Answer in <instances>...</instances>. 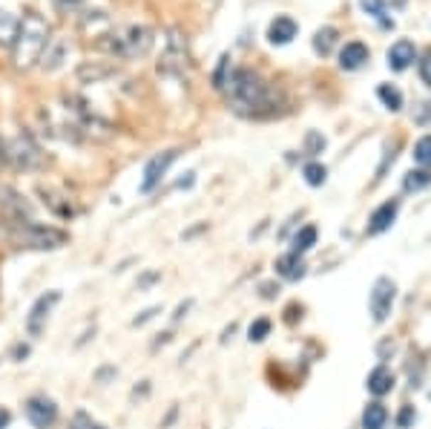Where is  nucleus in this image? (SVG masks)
<instances>
[{
    "instance_id": "nucleus-1",
    "label": "nucleus",
    "mask_w": 431,
    "mask_h": 429,
    "mask_svg": "<svg viewBox=\"0 0 431 429\" xmlns=\"http://www.w3.org/2000/svg\"><path fill=\"white\" fill-rule=\"evenodd\" d=\"M222 93L228 98V107L245 118H270L279 110V93L259 73L245 66L233 69Z\"/></svg>"
},
{
    "instance_id": "nucleus-2",
    "label": "nucleus",
    "mask_w": 431,
    "mask_h": 429,
    "mask_svg": "<svg viewBox=\"0 0 431 429\" xmlns=\"http://www.w3.org/2000/svg\"><path fill=\"white\" fill-rule=\"evenodd\" d=\"M66 231L52 228V225H41L35 219L18 222V219H0V242H9L15 248H26V251H55L66 245Z\"/></svg>"
},
{
    "instance_id": "nucleus-3",
    "label": "nucleus",
    "mask_w": 431,
    "mask_h": 429,
    "mask_svg": "<svg viewBox=\"0 0 431 429\" xmlns=\"http://www.w3.org/2000/svg\"><path fill=\"white\" fill-rule=\"evenodd\" d=\"M52 29L46 24V18H41L38 12H29L23 15V21L18 24V32H15V41H12V63L18 69H32L35 63H41L46 46H49V38Z\"/></svg>"
},
{
    "instance_id": "nucleus-4",
    "label": "nucleus",
    "mask_w": 431,
    "mask_h": 429,
    "mask_svg": "<svg viewBox=\"0 0 431 429\" xmlns=\"http://www.w3.org/2000/svg\"><path fill=\"white\" fill-rule=\"evenodd\" d=\"M153 46V29L144 24H127V26H112L101 38H95V49L107 52L110 58L121 61H135L144 58Z\"/></svg>"
},
{
    "instance_id": "nucleus-5",
    "label": "nucleus",
    "mask_w": 431,
    "mask_h": 429,
    "mask_svg": "<svg viewBox=\"0 0 431 429\" xmlns=\"http://www.w3.org/2000/svg\"><path fill=\"white\" fill-rule=\"evenodd\" d=\"M63 110L69 113V121L75 124V130L81 133V135H87V138H95V141H107V138H112L115 135V130H112V124L107 121V118H101L81 95H75V93H69V95H63Z\"/></svg>"
},
{
    "instance_id": "nucleus-6",
    "label": "nucleus",
    "mask_w": 431,
    "mask_h": 429,
    "mask_svg": "<svg viewBox=\"0 0 431 429\" xmlns=\"http://www.w3.org/2000/svg\"><path fill=\"white\" fill-rule=\"evenodd\" d=\"M187 69H190L187 35L179 26H170L164 32V49H161V58H159V73L181 78V76H187Z\"/></svg>"
},
{
    "instance_id": "nucleus-7",
    "label": "nucleus",
    "mask_w": 431,
    "mask_h": 429,
    "mask_svg": "<svg viewBox=\"0 0 431 429\" xmlns=\"http://www.w3.org/2000/svg\"><path fill=\"white\" fill-rule=\"evenodd\" d=\"M9 165L18 170H38L43 165V153L29 133H18L9 141Z\"/></svg>"
},
{
    "instance_id": "nucleus-8",
    "label": "nucleus",
    "mask_w": 431,
    "mask_h": 429,
    "mask_svg": "<svg viewBox=\"0 0 431 429\" xmlns=\"http://www.w3.org/2000/svg\"><path fill=\"white\" fill-rule=\"evenodd\" d=\"M0 219H18V222L35 219V207H32V202H29L23 193H18L15 187L0 185Z\"/></svg>"
},
{
    "instance_id": "nucleus-9",
    "label": "nucleus",
    "mask_w": 431,
    "mask_h": 429,
    "mask_svg": "<svg viewBox=\"0 0 431 429\" xmlns=\"http://www.w3.org/2000/svg\"><path fill=\"white\" fill-rule=\"evenodd\" d=\"M23 412H26V420H29L35 429H52V426L58 423V418H60L58 403H55L49 395H32V398L26 400Z\"/></svg>"
},
{
    "instance_id": "nucleus-10",
    "label": "nucleus",
    "mask_w": 431,
    "mask_h": 429,
    "mask_svg": "<svg viewBox=\"0 0 431 429\" xmlns=\"http://www.w3.org/2000/svg\"><path fill=\"white\" fill-rule=\"evenodd\" d=\"M394 300H397V285H394V279L380 276V279L374 282V289H371V300H368V309H371L374 323H385V320H388Z\"/></svg>"
},
{
    "instance_id": "nucleus-11",
    "label": "nucleus",
    "mask_w": 431,
    "mask_h": 429,
    "mask_svg": "<svg viewBox=\"0 0 431 429\" xmlns=\"http://www.w3.org/2000/svg\"><path fill=\"white\" fill-rule=\"evenodd\" d=\"M176 156H179V150H164V153H156L147 165H144L141 193H153V190L161 185V179L167 176V170H170V165L176 162Z\"/></svg>"
},
{
    "instance_id": "nucleus-12",
    "label": "nucleus",
    "mask_w": 431,
    "mask_h": 429,
    "mask_svg": "<svg viewBox=\"0 0 431 429\" xmlns=\"http://www.w3.org/2000/svg\"><path fill=\"white\" fill-rule=\"evenodd\" d=\"M60 303V291H46V294H41L38 300H35V306L29 309V317H26V331L32 334V337H41L43 334V329H46V320H49V314H52V309Z\"/></svg>"
},
{
    "instance_id": "nucleus-13",
    "label": "nucleus",
    "mask_w": 431,
    "mask_h": 429,
    "mask_svg": "<svg viewBox=\"0 0 431 429\" xmlns=\"http://www.w3.org/2000/svg\"><path fill=\"white\" fill-rule=\"evenodd\" d=\"M297 32H299V26H297L294 18L279 15V18H273L270 26H267V41L276 43V46H284V43H291V41L297 38Z\"/></svg>"
},
{
    "instance_id": "nucleus-14",
    "label": "nucleus",
    "mask_w": 431,
    "mask_h": 429,
    "mask_svg": "<svg viewBox=\"0 0 431 429\" xmlns=\"http://www.w3.org/2000/svg\"><path fill=\"white\" fill-rule=\"evenodd\" d=\"M397 210H400V199H388L383 202L374 213H371V219H368V234H383L394 225L397 219Z\"/></svg>"
},
{
    "instance_id": "nucleus-15",
    "label": "nucleus",
    "mask_w": 431,
    "mask_h": 429,
    "mask_svg": "<svg viewBox=\"0 0 431 429\" xmlns=\"http://www.w3.org/2000/svg\"><path fill=\"white\" fill-rule=\"evenodd\" d=\"M115 76V63H104V61H87L78 66V81L81 84H98L104 78Z\"/></svg>"
},
{
    "instance_id": "nucleus-16",
    "label": "nucleus",
    "mask_w": 431,
    "mask_h": 429,
    "mask_svg": "<svg viewBox=\"0 0 431 429\" xmlns=\"http://www.w3.org/2000/svg\"><path fill=\"white\" fill-rule=\"evenodd\" d=\"M276 274L282 276V279H287V282H297V279H302L305 276V262H302V257L299 254H284V257H279L276 259Z\"/></svg>"
},
{
    "instance_id": "nucleus-17",
    "label": "nucleus",
    "mask_w": 431,
    "mask_h": 429,
    "mask_svg": "<svg viewBox=\"0 0 431 429\" xmlns=\"http://www.w3.org/2000/svg\"><path fill=\"white\" fill-rule=\"evenodd\" d=\"M417 58V49L411 41H397L391 49H388V66L397 69V73H403V69H408Z\"/></svg>"
},
{
    "instance_id": "nucleus-18",
    "label": "nucleus",
    "mask_w": 431,
    "mask_h": 429,
    "mask_svg": "<svg viewBox=\"0 0 431 429\" xmlns=\"http://www.w3.org/2000/svg\"><path fill=\"white\" fill-rule=\"evenodd\" d=\"M366 61H368V46L359 43V41L345 43L342 52H339V66H342V69H359Z\"/></svg>"
},
{
    "instance_id": "nucleus-19",
    "label": "nucleus",
    "mask_w": 431,
    "mask_h": 429,
    "mask_svg": "<svg viewBox=\"0 0 431 429\" xmlns=\"http://www.w3.org/2000/svg\"><path fill=\"white\" fill-rule=\"evenodd\" d=\"M366 389H368L371 395H377V398L388 395V392L394 389V375H391V369H385V366H377V369L368 375V381H366Z\"/></svg>"
},
{
    "instance_id": "nucleus-20",
    "label": "nucleus",
    "mask_w": 431,
    "mask_h": 429,
    "mask_svg": "<svg viewBox=\"0 0 431 429\" xmlns=\"http://www.w3.org/2000/svg\"><path fill=\"white\" fill-rule=\"evenodd\" d=\"M385 420H388V409L383 403H368L366 412H363V429H385Z\"/></svg>"
},
{
    "instance_id": "nucleus-21",
    "label": "nucleus",
    "mask_w": 431,
    "mask_h": 429,
    "mask_svg": "<svg viewBox=\"0 0 431 429\" xmlns=\"http://www.w3.org/2000/svg\"><path fill=\"white\" fill-rule=\"evenodd\" d=\"M316 237H319V234H316V228H314V225H305V228H299V231H297V237L291 239V251L302 257L305 251H311V248L316 245Z\"/></svg>"
},
{
    "instance_id": "nucleus-22",
    "label": "nucleus",
    "mask_w": 431,
    "mask_h": 429,
    "mask_svg": "<svg viewBox=\"0 0 431 429\" xmlns=\"http://www.w3.org/2000/svg\"><path fill=\"white\" fill-rule=\"evenodd\" d=\"M63 52H66V43L63 41H49V46H46V52H43V58H41V66L43 69H58L60 63H63Z\"/></svg>"
},
{
    "instance_id": "nucleus-23",
    "label": "nucleus",
    "mask_w": 431,
    "mask_h": 429,
    "mask_svg": "<svg viewBox=\"0 0 431 429\" xmlns=\"http://www.w3.org/2000/svg\"><path fill=\"white\" fill-rule=\"evenodd\" d=\"M336 38H339V32H336L334 26H325V29H319V32L314 35V49H316L319 55H331L334 46H336Z\"/></svg>"
},
{
    "instance_id": "nucleus-24",
    "label": "nucleus",
    "mask_w": 431,
    "mask_h": 429,
    "mask_svg": "<svg viewBox=\"0 0 431 429\" xmlns=\"http://www.w3.org/2000/svg\"><path fill=\"white\" fill-rule=\"evenodd\" d=\"M18 24H21V21H18L12 12L0 9V43H9V46H12L15 32H18Z\"/></svg>"
},
{
    "instance_id": "nucleus-25",
    "label": "nucleus",
    "mask_w": 431,
    "mask_h": 429,
    "mask_svg": "<svg viewBox=\"0 0 431 429\" xmlns=\"http://www.w3.org/2000/svg\"><path fill=\"white\" fill-rule=\"evenodd\" d=\"M377 95H380V101L391 110V113H397V110H403V93L397 90V87H391V84H380V90H377Z\"/></svg>"
},
{
    "instance_id": "nucleus-26",
    "label": "nucleus",
    "mask_w": 431,
    "mask_h": 429,
    "mask_svg": "<svg viewBox=\"0 0 431 429\" xmlns=\"http://www.w3.org/2000/svg\"><path fill=\"white\" fill-rule=\"evenodd\" d=\"M302 176H305V182H308L311 187H322L325 179H328V170H325V165H319V162H308V165L302 167Z\"/></svg>"
},
{
    "instance_id": "nucleus-27",
    "label": "nucleus",
    "mask_w": 431,
    "mask_h": 429,
    "mask_svg": "<svg viewBox=\"0 0 431 429\" xmlns=\"http://www.w3.org/2000/svg\"><path fill=\"white\" fill-rule=\"evenodd\" d=\"M431 185V173L428 170H408L405 173V179H403V187L411 193H417V190H422V187H428Z\"/></svg>"
},
{
    "instance_id": "nucleus-28",
    "label": "nucleus",
    "mask_w": 431,
    "mask_h": 429,
    "mask_svg": "<svg viewBox=\"0 0 431 429\" xmlns=\"http://www.w3.org/2000/svg\"><path fill=\"white\" fill-rule=\"evenodd\" d=\"M414 162H417L422 170L431 167V135H422L417 145H414Z\"/></svg>"
},
{
    "instance_id": "nucleus-29",
    "label": "nucleus",
    "mask_w": 431,
    "mask_h": 429,
    "mask_svg": "<svg viewBox=\"0 0 431 429\" xmlns=\"http://www.w3.org/2000/svg\"><path fill=\"white\" fill-rule=\"evenodd\" d=\"M230 73H233V66H230V55H222V58H219V66H216V73H213V87H216V90H225V84H228Z\"/></svg>"
},
{
    "instance_id": "nucleus-30",
    "label": "nucleus",
    "mask_w": 431,
    "mask_h": 429,
    "mask_svg": "<svg viewBox=\"0 0 431 429\" xmlns=\"http://www.w3.org/2000/svg\"><path fill=\"white\" fill-rule=\"evenodd\" d=\"M359 6H363L371 18H377L383 26H394V21H385V4L383 0H359Z\"/></svg>"
},
{
    "instance_id": "nucleus-31",
    "label": "nucleus",
    "mask_w": 431,
    "mask_h": 429,
    "mask_svg": "<svg viewBox=\"0 0 431 429\" xmlns=\"http://www.w3.org/2000/svg\"><path fill=\"white\" fill-rule=\"evenodd\" d=\"M270 329H273V323H270L267 317H259V320H253V323H250V329H248V337H250V343H262V340L270 334Z\"/></svg>"
},
{
    "instance_id": "nucleus-32",
    "label": "nucleus",
    "mask_w": 431,
    "mask_h": 429,
    "mask_svg": "<svg viewBox=\"0 0 431 429\" xmlns=\"http://www.w3.org/2000/svg\"><path fill=\"white\" fill-rule=\"evenodd\" d=\"M41 193L46 196L43 202L58 213V217H72V205H69V202H60L63 196H55V193H49V190H41Z\"/></svg>"
},
{
    "instance_id": "nucleus-33",
    "label": "nucleus",
    "mask_w": 431,
    "mask_h": 429,
    "mask_svg": "<svg viewBox=\"0 0 431 429\" xmlns=\"http://www.w3.org/2000/svg\"><path fill=\"white\" fill-rule=\"evenodd\" d=\"M69 429H107V426L98 423V420H92V415H87V412H75V418H72Z\"/></svg>"
},
{
    "instance_id": "nucleus-34",
    "label": "nucleus",
    "mask_w": 431,
    "mask_h": 429,
    "mask_svg": "<svg viewBox=\"0 0 431 429\" xmlns=\"http://www.w3.org/2000/svg\"><path fill=\"white\" fill-rule=\"evenodd\" d=\"M417 69H420V78L425 87H431V52H425L420 61H417Z\"/></svg>"
},
{
    "instance_id": "nucleus-35",
    "label": "nucleus",
    "mask_w": 431,
    "mask_h": 429,
    "mask_svg": "<svg viewBox=\"0 0 431 429\" xmlns=\"http://www.w3.org/2000/svg\"><path fill=\"white\" fill-rule=\"evenodd\" d=\"M305 148H308V153H311V156H316V153H322V150H325V138H322L319 133H308Z\"/></svg>"
},
{
    "instance_id": "nucleus-36",
    "label": "nucleus",
    "mask_w": 431,
    "mask_h": 429,
    "mask_svg": "<svg viewBox=\"0 0 431 429\" xmlns=\"http://www.w3.org/2000/svg\"><path fill=\"white\" fill-rule=\"evenodd\" d=\"M159 279H161V274H159V271H147V274H141V276H138V282H135V289H138V291H147V289H150V285H156Z\"/></svg>"
},
{
    "instance_id": "nucleus-37",
    "label": "nucleus",
    "mask_w": 431,
    "mask_h": 429,
    "mask_svg": "<svg viewBox=\"0 0 431 429\" xmlns=\"http://www.w3.org/2000/svg\"><path fill=\"white\" fill-rule=\"evenodd\" d=\"M414 420H417V412H414V406H403V412L397 415V426H400V429H408Z\"/></svg>"
},
{
    "instance_id": "nucleus-38",
    "label": "nucleus",
    "mask_w": 431,
    "mask_h": 429,
    "mask_svg": "<svg viewBox=\"0 0 431 429\" xmlns=\"http://www.w3.org/2000/svg\"><path fill=\"white\" fill-rule=\"evenodd\" d=\"M156 314H161V306H153V309H144L135 320H132V326H144V323H150Z\"/></svg>"
},
{
    "instance_id": "nucleus-39",
    "label": "nucleus",
    "mask_w": 431,
    "mask_h": 429,
    "mask_svg": "<svg viewBox=\"0 0 431 429\" xmlns=\"http://www.w3.org/2000/svg\"><path fill=\"white\" fill-rule=\"evenodd\" d=\"M9 165V141L0 135V167H6Z\"/></svg>"
},
{
    "instance_id": "nucleus-40",
    "label": "nucleus",
    "mask_w": 431,
    "mask_h": 429,
    "mask_svg": "<svg viewBox=\"0 0 431 429\" xmlns=\"http://www.w3.org/2000/svg\"><path fill=\"white\" fill-rule=\"evenodd\" d=\"M12 357H15L18 363H21V361H26V357H29V346H26V343H18V346L12 348Z\"/></svg>"
},
{
    "instance_id": "nucleus-41",
    "label": "nucleus",
    "mask_w": 431,
    "mask_h": 429,
    "mask_svg": "<svg viewBox=\"0 0 431 429\" xmlns=\"http://www.w3.org/2000/svg\"><path fill=\"white\" fill-rule=\"evenodd\" d=\"M276 294H279V285H273V282H265V285H262V297H265V300H273Z\"/></svg>"
},
{
    "instance_id": "nucleus-42",
    "label": "nucleus",
    "mask_w": 431,
    "mask_h": 429,
    "mask_svg": "<svg viewBox=\"0 0 431 429\" xmlns=\"http://www.w3.org/2000/svg\"><path fill=\"white\" fill-rule=\"evenodd\" d=\"M9 423H12V412L0 406V429H9Z\"/></svg>"
},
{
    "instance_id": "nucleus-43",
    "label": "nucleus",
    "mask_w": 431,
    "mask_h": 429,
    "mask_svg": "<svg viewBox=\"0 0 431 429\" xmlns=\"http://www.w3.org/2000/svg\"><path fill=\"white\" fill-rule=\"evenodd\" d=\"M190 306H193V303H190V300H187V303H181V306H179V309H176V314H173V320H176V323H179V320H181V317H184V314H187V311H190Z\"/></svg>"
},
{
    "instance_id": "nucleus-44",
    "label": "nucleus",
    "mask_w": 431,
    "mask_h": 429,
    "mask_svg": "<svg viewBox=\"0 0 431 429\" xmlns=\"http://www.w3.org/2000/svg\"><path fill=\"white\" fill-rule=\"evenodd\" d=\"M170 337H173L170 331H164V334H159V340L153 343V348H159V346H164V343H170Z\"/></svg>"
},
{
    "instance_id": "nucleus-45",
    "label": "nucleus",
    "mask_w": 431,
    "mask_h": 429,
    "mask_svg": "<svg viewBox=\"0 0 431 429\" xmlns=\"http://www.w3.org/2000/svg\"><path fill=\"white\" fill-rule=\"evenodd\" d=\"M63 6H78V4H84V0H60Z\"/></svg>"
}]
</instances>
